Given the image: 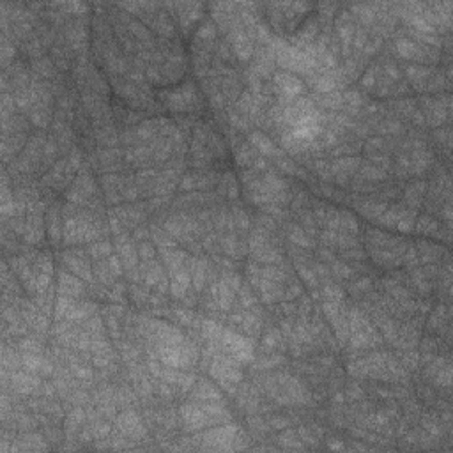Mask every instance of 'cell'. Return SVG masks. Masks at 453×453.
I'll use <instances>...</instances> for the list:
<instances>
[{"mask_svg":"<svg viewBox=\"0 0 453 453\" xmlns=\"http://www.w3.org/2000/svg\"><path fill=\"white\" fill-rule=\"evenodd\" d=\"M163 101L169 108L175 112H188L197 107V92L191 84H186L182 87L170 89L161 94Z\"/></svg>","mask_w":453,"mask_h":453,"instance_id":"1","label":"cell"},{"mask_svg":"<svg viewBox=\"0 0 453 453\" xmlns=\"http://www.w3.org/2000/svg\"><path fill=\"white\" fill-rule=\"evenodd\" d=\"M275 84H276V87L282 91V94L287 97H294V96L301 94V91H303L301 80H298L294 75H289V73H276Z\"/></svg>","mask_w":453,"mask_h":453,"instance_id":"2","label":"cell"},{"mask_svg":"<svg viewBox=\"0 0 453 453\" xmlns=\"http://www.w3.org/2000/svg\"><path fill=\"white\" fill-rule=\"evenodd\" d=\"M197 395L198 398H202V400H220L221 398L220 392L208 381H202L200 384L197 386Z\"/></svg>","mask_w":453,"mask_h":453,"instance_id":"3","label":"cell"},{"mask_svg":"<svg viewBox=\"0 0 453 453\" xmlns=\"http://www.w3.org/2000/svg\"><path fill=\"white\" fill-rule=\"evenodd\" d=\"M60 289L68 294H76V292L81 291V285L78 283V280H75L69 275H62L60 276Z\"/></svg>","mask_w":453,"mask_h":453,"instance_id":"4","label":"cell"},{"mask_svg":"<svg viewBox=\"0 0 453 453\" xmlns=\"http://www.w3.org/2000/svg\"><path fill=\"white\" fill-rule=\"evenodd\" d=\"M252 140H253V146L259 147V149L262 151L264 154H271V152H275V147H273V143L269 142V140L265 138L264 135H260V133H253Z\"/></svg>","mask_w":453,"mask_h":453,"instance_id":"5","label":"cell"},{"mask_svg":"<svg viewBox=\"0 0 453 453\" xmlns=\"http://www.w3.org/2000/svg\"><path fill=\"white\" fill-rule=\"evenodd\" d=\"M418 226H420L418 230H420L421 234H430V232H434L437 225H436V221L430 220V218H421V221Z\"/></svg>","mask_w":453,"mask_h":453,"instance_id":"6","label":"cell"}]
</instances>
